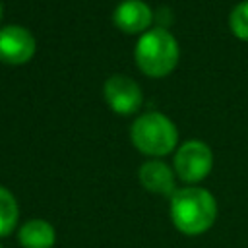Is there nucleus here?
I'll use <instances>...</instances> for the list:
<instances>
[{
    "label": "nucleus",
    "mask_w": 248,
    "mask_h": 248,
    "mask_svg": "<svg viewBox=\"0 0 248 248\" xmlns=\"http://www.w3.org/2000/svg\"><path fill=\"white\" fill-rule=\"evenodd\" d=\"M217 219V202L205 188L186 186L170 196V221L186 236L203 234Z\"/></svg>",
    "instance_id": "f257e3e1"
},
{
    "label": "nucleus",
    "mask_w": 248,
    "mask_h": 248,
    "mask_svg": "<svg viewBox=\"0 0 248 248\" xmlns=\"http://www.w3.org/2000/svg\"><path fill=\"white\" fill-rule=\"evenodd\" d=\"M134 56L145 76L163 78L170 74L178 62V43L167 29L155 27L140 37Z\"/></svg>",
    "instance_id": "f03ea898"
},
{
    "label": "nucleus",
    "mask_w": 248,
    "mask_h": 248,
    "mask_svg": "<svg viewBox=\"0 0 248 248\" xmlns=\"http://www.w3.org/2000/svg\"><path fill=\"white\" fill-rule=\"evenodd\" d=\"M132 143L145 155L161 157L176 147L178 132L170 118L161 112H147L140 116L130 130Z\"/></svg>",
    "instance_id": "7ed1b4c3"
},
{
    "label": "nucleus",
    "mask_w": 248,
    "mask_h": 248,
    "mask_svg": "<svg viewBox=\"0 0 248 248\" xmlns=\"http://www.w3.org/2000/svg\"><path fill=\"white\" fill-rule=\"evenodd\" d=\"M213 167V153L207 143L200 140L184 141L174 155V172L188 184L202 182Z\"/></svg>",
    "instance_id": "20e7f679"
},
{
    "label": "nucleus",
    "mask_w": 248,
    "mask_h": 248,
    "mask_svg": "<svg viewBox=\"0 0 248 248\" xmlns=\"http://www.w3.org/2000/svg\"><path fill=\"white\" fill-rule=\"evenodd\" d=\"M103 93H105L108 107L118 114H132L143 103L140 85L134 79H130L128 76H120V74L110 76L105 81Z\"/></svg>",
    "instance_id": "39448f33"
},
{
    "label": "nucleus",
    "mask_w": 248,
    "mask_h": 248,
    "mask_svg": "<svg viewBox=\"0 0 248 248\" xmlns=\"http://www.w3.org/2000/svg\"><path fill=\"white\" fill-rule=\"evenodd\" d=\"M33 35L19 25H6L0 29V60L6 64H25L35 54Z\"/></svg>",
    "instance_id": "423d86ee"
},
{
    "label": "nucleus",
    "mask_w": 248,
    "mask_h": 248,
    "mask_svg": "<svg viewBox=\"0 0 248 248\" xmlns=\"http://www.w3.org/2000/svg\"><path fill=\"white\" fill-rule=\"evenodd\" d=\"M151 8L141 0H124L112 14L114 25L124 33H141L151 23Z\"/></svg>",
    "instance_id": "0eeeda50"
},
{
    "label": "nucleus",
    "mask_w": 248,
    "mask_h": 248,
    "mask_svg": "<svg viewBox=\"0 0 248 248\" xmlns=\"http://www.w3.org/2000/svg\"><path fill=\"white\" fill-rule=\"evenodd\" d=\"M140 182L147 192L159 196H172L176 192L174 172L163 161H147L140 167Z\"/></svg>",
    "instance_id": "6e6552de"
},
{
    "label": "nucleus",
    "mask_w": 248,
    "mask_h": 248,
    "mask_svg": "<svg viewBox=\"0 0 248 248\" xmlns=\"http://www.w3.org/2000/svg\"><path fill=\"white\" fill-rule=\"evenodd\" d=\"M17 242L21 248H52L56 242V231L45 219H29L19 227Z\"/></svg>",
    "instance_id": "1a4fd4ad"
},
{
    "label": "nucleus",
    "mask_w": 248,
    "mask_h": 248,
    "mask_svg": "<svg viewBox=\"0 0 248 248\" xmlns=\"http://www.w3.org/2000/svg\"><path fill=\"white\" fill-rule=\"evenodd\" d=\"M17 219H19V207L14 194L8 188L0 186V238L14 232Z\"/></svg>",
    "instance_id": "9d476101"
},
{
    "label": "nucleus",
    "mask_w": 248,
    "mask_h": 248,
    "mask_svg": "<svg viewBox=\"0 0 248 248\" xmlns=\"http://www.w3.org/2000/svg\"><path fill=\"white\" fill-rule=\"evenodd\" d=\"M229 25L234 37L248 41V0L240 2L238 6L232 8L231 16H229Z\"/></svg>",
    "instance_id": "9b49d317"
},
{
    "label": "nucleus",
    "mask_w": 248,
    "mask_h": 248,
    "mask_svg": "<svg viewBox=\"0 0 248 248\" xmlns=\"http://www.w3.org/2000/svg\"><path fill=\"white\" fill-rule=\"evenodd\" d=\"M0 17H2V2H0Z\"/></svg>",
    "instance_id": "f8f14e48"
},
{
    "label": "nucleus",
    "mask_w": 248,
    "mask_h": 248,
    "mask_svg": "<svg viewBox=\"0 0 248 248\" xmlns=\"http://www.w3.org/2000/svg\"><path fill=\"white\" fill-rule=\"evenodd\" d=\"M0 248H2V244H0Z\"/></svg>",
    "instance_id": "ddd939ff"
}]
</instances>
